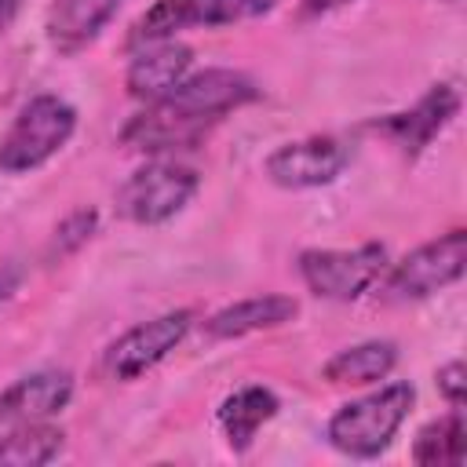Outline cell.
<instances>
[{"mask_svg": "<svg viewBox=\"0 0 467 467\" xmlns=\"http://www.w3.org/2000/svg\"><path fill=\"white\" fill-rule=\"evenodd\" d=\"M296 314H299V303H296L292 296L266 292V296H248V299H237V303L215 310V314L204 321V332H208L212 339H241V336H252V332L281 328V325H288Z\"/></svg>", "mask_w": 467, "mask_h": 467, "instance_id": "cell-14", "label": "cell"}, {"mask_svg": "<svg viewBox=\"0 0 467 467\" xmlns=\"http://www.w3.org/2000/svg\"><path fill=\"white\" fill-rule=\"evenodd\" d=\"M69 401H73V372L66 368H40L18 376L11 387L0 390V434L26 423H44L58 416Z\"/></svg>", "mask_w": 467, "mask_h": 467, "instance_id": "cell-10", "label": "cell"}, {"mask_svg": "<svg viewBox=\"0 0 467 467\" xmlns=\"http://www.w3.org/2000/svg\"><path fill=\"white\" fill-rule=\"evenodd\" d=\"M350 0H299V15L303 18H321V15H332L339 7H347Z\"/></svg>", "mask_w": 467, "mask_h": 467, "instance_id": "cell-22", "label": "cell"}, {"mask_svg": "<svg viewBox=\"0 0 467 467\" xmlns=\"http://www.w3.org/2000/svg\"><path fill=\"white\" fill-rule=\"evenodd\" d=\"M438 390L449 401V409H460L463 405V390H467V368H463V361H449V365L438 368Z\"/></svg>", "mask_w": 467, "mask_h": 467, "instance_id": "cell-20", "label": "cell"}, {"mask_svg": "<svg viewBox=\"0 0 467 467\" xmlns=\"http://www.w3.org/2000/svg\"><path fill=\"white\" fill-rule=\"evenodd\" d=\"M277 409H281V401H277V394L270 387L248 383V387L234 390L230 398H223L215 420H219V431H223L226 445L234 452H248L255 434L263 431V423H270L277 416Z\"/></svg>", "mask_w": 467, "mask_h": 467, "instance_id": "cell-15", "label": "cell"}, {"mask_svg": "<svg viewBox=\"0 0 467 467\" xmlns=\"http://www.w3.org/2000/svg\"><path fill=\"white\" fill-rule=\"evenodd\" d=\"M62 449H66V434H62V427H55L47 420L0 434V463H11V467L51 463V460H58Z\"/></svg>", "mask_w": 467, "mask_h": 467, "instance_id": "cell-17", "label": "cell"}, {"mask_svg": "<svg viewBox=\"0 0 467 467\" xmlns=\"http://www.w3.org/2000/svg\"><path fill=\"white\" fill-rule=\"evenodd\" d=\"M398 365V347L390 339H365V343H354L339 354H332L321 368V376L332 383V387H368V383H379L394 372Z\"/></svg>", "mask_w": 467, "mask_h": 467, "instance_id": "cell-16", "label": "cell"}, {"mask_svg": "<svg viewBox=\"0 0 467 467\" xmlns=\"http://www.w3.org/2000/svg\"><path fill=\"white\" fill-rule=\"evenodd\" d=\"M467 452V427H463V412L452 409L438 420H431L427 427H420L416 441H412V460L427 463V467H460Z\"/></svg>", "mask_w": 467, "mask_h": 467, "instance_id": "cell-18", "label": "cell"}, {"mask_svg": "<svg viewBox=\"0 0 467 467\" xmlns=\"http://www.w3.org/2000/svg\"><path fill=\"white\" fill-rule=\"evenodd\" d=\"M26 0H0V33H7L15 26V18L22 15Z\"/></svg>", "mask_w": 467, "mask_h": 467, "instance_id": "cell-23", "label": "cell"}, {"mask_svg": "<svg viewBox=\"0 0 467 467\" xmlns=\"http://www.w3.org/2000/svg\"><path fill=\"white\" fill-rule=\"evenodd\" d=\"M456 113H460V91H456V84H431L412 109L390 113L379 128L412 157L423 146H431L452 124Z\"/></svg>", "mask_w": 467, "mask_h": 467, "instance_id": "cell-12", "label": "cell"}, {"mask_svg": "<svg viewBox=\"0 0 467 467\" xmlns=\"http://www.w3.org/2000/svg\"><path fill=\"white\" fill-rule=\"evenodd\" d=\"M412 401H416V387L405 379H390L379 390L336 409L325 427V438L343 456H354V460L379 456L409 420Z\"/></svg>", "mask_w": 467, "mask_h": 467, "instance_id": "cell-1", "label": "cell"}, {"mask_svg": "<svg viewBox=\"0 0 467 467\" xmlns=\"http://www.w3.org/2000/svg\"><path fill=\"white\" fill-rule=\"evenodd\" d=\"M99 230V212L95 208H80L73 215H66L55 230V241H51V255H69L77 252L91 234Z\"/></svg>", "mask_w": 467, "mask_h": 467, "instance_id": "cell-19", "label": "cell"}, {"mask_svg": "<svg viewBox=\"0 0 467 467\" xmlns=\"http://www.w3.org/2000/svg\"><path fill=\"white\" fill-rule=\"evenodd\" d=\"M441 4H460V0H441Z\"/></svg>", "mask_w": 467, "mask_h": 467, "instance_id": "cell-24", "label": "cell"}, {"mask_svg": "<svg viewBox=\"0 0 467 467\" xmlns=\"http://www.w3.org/2000/svg\"><path fill=\"white\" fill-rule=\"evenodd\" d=\"M124 0H51L44 33L58 55H77L99 40Z\"/></svg>", "mask_w": 467, "mask_h": 467, "instance_id": "cell-13", "label": "cell"}, {"mask_svg": "<svg viewBox=\"0 0 467 467\" xmlns=\"http://www.w3.org/2000/svg\"><path fill=\"white\" fill-rule=\"evenodd\" d=\"M193 69V51L182 40H153L131 47V62L124 73L128 95L139 102H157L164 99L186 73Z\"/></svg>", "mask_w": 467, "mask_h": 467, "instance_id": "cell-11", "label": "cell"}, {"mask_svg": "<svg viewBox=\"0 0 467 467\" xmlns=\"http://www.w3.org/2000/svg\"><path fill=\"white\" fill-rule=\"evenodd\" d=\"M303 285L332 303H350L365 296L387 270V248L368 241L358 248H306L296 259Z\"/></svg>", "mask_w": 467, "mask_h": 467, "instance_id": "cell-5", "label": "cell"}, {"mask_svg": "<svg viewBox=\"0 0 467 467\" xmlns=\"http://www.w3.org/2000/svg\"><path fill=\"white\" fill-rule=\"evenodd\" d=\"M467 263V230H449L420 248H412L405 259H398L387 270L383 281V299L390 303H409V299H427L463 277Z\"/></svg>", "mask_w": 467, "mask_h": 467, "instance_id": "cell-6", "label": "cell"}, {"mask_svg": "<svg viewBox=\"0 0 467 467\" xmlns=\"http://www.w3.org/2000/svg\"><path fill=\"white\" fill-rule=\"evenodd\" d=\"M281 0H153L128 29V47L171 40L186 29H219L259 18Z\"/></svg>", "mask_w": 467, "mask_h": 467, "instance_id": "cell-4", "label": "cell"}, {"mask_svg": "<svg viewBox=\"0 0 467 467\" xmlns=\"http://www.w3.org/2000/svg\"><path fill=\"white\" fill-rule=\"evenodd\" d=\"M77 131V109L58 95L29 99L0 135V171L22 175L47 164Z\"/></svg>", "mask_w": 467, "mask_h": 467, "instance_id": "cell-2", "label": "cell"}, {"mask_svg": "<svg viewBox=\"0 0 467 467\" xmlns=\"http://www.w3.org/2000/svg\"><path fill=\"white\" fill-rule=\"evenodd\" d=\"M18 285H22V266H15V263H0V306L18 292Z\"/></svg>", "mask_w": 467, "mask_h": 467, "instance_id": "cell-21", "label": "cell"}, {"mask_svg": "<svg viewBox=\"0 0 467 467\" xmlns=\"http://www.w3.org/2000/svg\"><path fill=\"white\" fill-rule=\"evenodd\" d=\"M197 186H201V175L190 164L175 157H153L120 182L117 212L135 226H161L190 204Z\"/></svg>", "mask_w": 467, "mask_h": 467, "instance_id": "cell-3", "label": "cell"}, {"mask_svg": "<svg viewBox=\"0 0 467 467\" xmlns=\"http://www.w3.org/2000/svg\"><path fill=\"white\" fill-rule=\"evenodd\" d=\"M259 99V88H255V80L248 77V73H241V69H223V66H215V69H190L164 99H157L153 106H161V109H168V113H175V117H186V120H193V124H201V128H215L226 113H234V109H241V106H248V102H255ZM150 106V102H146Z\"/></svg>", "mask_w": 467, "mask_h": 467, "instance_id": "cell-7", "label": "cell"}, {"mask_svg": "<svg viewBox=\"0 0 467 467\" xmlns=\"http://www.w3.org/2000/svg\"><path fill=\"white\" fill-rule=\"evenodd\" d=\"M193 325V310H168L157 314L150 321L131 325L124 336H117L106 350H102V368L109 379H139L150 368H157L190 332Z\"/></svg>", "mask_w": 467, "mask_h": 467, "instance_id": "cell-8", "label": "cell"}, {"mask_svg": "<svg viewBox=\"0 0 467 467\" xmlns=\"http://www.w3.org/2000/svg\"><path fill=\"white\" fill-rule=\"evenodd\" d=\"M347 164H350V142L347 139L310 135V139H296V142L277 146L263 161V171L281 190H314V186L336 182Z\"/></svg>", "mask_w": 467, "mask_h": 467, "instance_id": "cell-9", "label": "cell"}]
</instances>
